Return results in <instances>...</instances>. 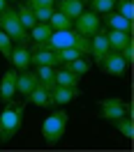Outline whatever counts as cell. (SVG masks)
I'll return each mask as SVG.
<instances>
[{
    "label": "cell",
    "instance_id": "obj_1",
    "mask_svg": "<svg viewBox=\"0 0 134 152\" xmlns=\"http://www.w3.org/2000/svg\"><path fill=\"white\" fill-rule=\"evenodd\" d=\"M44 46L51 48V51L74 46V48H79V51L86 56V53H90V37L79 35L74 28H69V30H53V32L49 35V39L44 42Z\"/></svg>",
    "mask_w": 134,
    "mask_h": 152
},
{
    "label": "cell",
    "instance_id": "obj_2",
    "mask_svg": "<svg viewBox=\"0 0 134 152\" xmlns=\"http://www.w3.org/2000/svg\"><path fill=\"white\" fill-rule=\"evenodd\" d=\"M5 106L7 108L0 113V141L2 143L12 141L19 134L21 120H23V108H26V106H12V102Z\"/></svg>",
    "mask_w": 134,
    "mask_h": 152
},
{
    "label": "cell",
    "instance_id": "obj_3",
    "mask_svg": "<svg viewBox=\"0 0 134 152\" xmlns=\"http://www.w3.org/2000/svg\"><path fill=\"white\" fill-rule=\"evenodd\" d=\"M67 113L63 108H58L53 113L44 118V122H42V136H44V141L51 143V145H56L63 136H65V129H67Z\"/></svg>",
    "mask_w": 134,
    "mask_h": 152
},
{
    "label": "cell",
    "instance_id": "obj_4",
    "mask_svg": "<svg viewBox=\"0 0 134 152\" xmlns=\"http://www.w3.org/2000/svg\"><path fill=\"white\" fill-rule=\"evenodd\" d=\"M0 30H5V32L10 35V39L16 42V44H26L28 37H30L28 30L21 26L16 10H10V7H5V10L0 12Z\"/></svg>",
    "mask_w": 134,
    "mask_h": 152
},
{
    "label": "cell",
    "instance_id": "obj_5",
    "mask_svg": "<svg viewBox=\"0 0 134 152\" xmlns=\"http://www.w3.org/2000/svg\"><path fill=\"white\" fill-rule=\"evenodd\" d=\"M99 108H102V118L109 120V122H118L120 118L130 115V104L123 102V99H118V97H109V99H104V102L99 104Z\"/></svg>",
    "mask_w": 134,
    "mask_h": 152
},
{
    "label": "cell",
    "instance_id": "obj_6",
    "mask_svg": "<svg viewBox=\"0 0 134 152\" xmlns=\"http://www.w3.org/2000/svg\"><path fill=\"white\" fill-rule=\"evenodd\" d=\"M74 30H77L79 35H83V37H93L97 35L99 30H102V23H99V16H97L95 12H81L77 19H74Z\"/></svg>",
    "mask_w": 134,
    "mask_h": 152
},
{
    "label": "cell",
    "instance_id": "obj_7",
    "mask_svg": "<svg viewBox=\"0 0 134 152\" xmlns=\"http://www.w3.org/2000/svg\"><path fill=\"white\" fill-rule=\"evenodd\" d=\"M99 65L104 67V72L109 76H123L125 72H127V65H130V62L120 56V51H109V53L102 58Z\"/></svg>",
    "mask_w": 134,
    "mask_h": 152
},
{
    "label": "cell",
    "instance_id": "obj_8",
    "mask_svg": "<svg viewBox=\"0 0 134 152\" xmlns=\"http://www.w3.org/2000/svg\"><path fill=\"white\" fill-rule=\"evenodd\" d=\"M79 95H81L79 86H74V88L56 86L51 90V106H65V104H69V102H74Z\"/></svg>",
    "mask_w": 134,
    "mask_h": 152
},
{
    "label": "cell",
    "instance_id": "obj_9",
    "mask_svg": "<svg viewBox=\"0 0 134 152\" xmlns=\"http://www.w3.org/2000/svg\"><path fill=\"white\" fill-rule=\"evenodd\" d=\"M30 65H51V67H60L58 65V58H56V51L46 48L44 44H37L35 51H30Z\"/></svg>",
    "mask_w": 134,
    "mask_h": 152
},
{
    "label": "cell",
    "instance_id": "obj_10",
    "mask_svg": "<svg viewBox=\"0 0 134 152\" xmlns=\"http://www.w3.org/2000/svg\"><path fill=\"white\" fill-rule=\"evenodd\" d=\"M16 69L14 72H5V76H2V81H0V102L2 104H10L12 99H14V95H16Z\"/></svg>",
    "mask_w": 134,
    "mask_h": 152
},
{
    "label": "cell",
    "instance_id": "obj_11",
    "mask_svg": "<svg viewBox=\"0 0 134 152\" xmlns=\"http://www.w3.org/2000/svg\"><path fill=\"white\" fill-rule=\"evenodd\" d=\"M109 51H111V48H109V39H106V32H104V30H99L97 35L90 37V56L95 58L97 65L102 62V58H104Z\"/></svg>",
    "mask_w": 134,
    "mask_h": 152
},
{
    "label": "cell",
    "instance_id": "obj_12",
    "mask_svg": "<svg viewBox=\"0 0 134 152\" xmlns=\"http://www.w3.org/2000/svg\"><path fill=\"white\" fill-rule=\"evenodd\" d=\"M37 83H39V81H37V74H35V72H30V69H23V72L16 74V92L23 95V97H28Z\"/></svg>",
    "mask_w": 134,
    "mask_h": 152
},
{
    "label": "cell",
    "instance_id": "obj_13",
    "mask_svg": "<svg viewBox=\"0 0 134 152\" xmlns=\"http://www.w3.org/2000/svg\"><path fill=\"white\" fill-rule=\"evenodd\" d=\"M10 60L16 72H23V69H30V48L26 44H19L16 48H12Z\"/></svg>",
    "mask_w": 134,
    "mask_h": 152
},
{
    "label": "cell",
    "instance_id": "obj_14",
    "mask_svg": "<svg viewBox=\"0 0 134 152\" xmlns=\"http://www.w3.org/2000/svg\"><path fill=\"white\" fill-rule=\"evenodd\" d=\"M26 102L32 106H39V108H46V106H51V90H46L44 86H35L32 88V92H30L28 97H26Z\"/></svg>",
    "mask_w": 134,
    "mask_h": 152
},
{
    "label": "cell",
    "instance_id": "obj_15",
    "mask_svg": "<svg viewBox=\"0 0 134 152\" xmlns=\"http://www.w3.org/2000/svg\"><path fill=\"white\" fill-rule=\"evenodd\" d=\"M106 39H109V48L111 51H123L127 44H132V35L125 32V30H109Z\"/></svg>",
    "mask_w": 134,
    "mask_h": 152
},
{
    "label": "cell",
    "instance_id": "obj_16",
    "mask_svg": "<svg viewBox=\"0 0 134 152\" xmlns=\"http://www.w3.org/2000/svg\"><path fill=\"white\" fill-rule=\"evenodd\" d=\"M35 74H37L39 86H44L46 90H53V88H56V67H51V65H37Z\"/></svg>",
    "mask_w": 134,
    "mask_h": 152
},
{
    "label": "cell",
    "instance_id": "obj_17",
    "mask_svg": "<svg viewBox=\"0 0 134 152\" xmlns=\"http://www.w3.org/2000/svg\"><path fill=\"white\" fill-rule=\"evenodd\" d=\"M58 12H63L65 16L74 21L83 12V0H58Z\"/></svg>",
    "mask_w": 134,
    "mask_h": 152
},
{
    "label": "cell",
    "instance_id": "obj_18",
    "mask_svg": "<svg viewBox=\"0 0 134 152\" xmlns=\"http://www.w3.org/2000/svg\"><path fill=\"white\" fill-rule=\"evenodd\" d=\"M106 23H109V28L111 30H125V32H132V21L120 16L116 10L106 12Z\"/></svg>",
    "mask_w": 134,
    "mask_h": 152
},
{
    "label": "cell",
    "instance_id": "obj_19",
    "mask_svg": "<svg viewBox=\"0 0 134 152\" xmlns=\"http://www.w3.org/2000/svg\"><path fill=\"white\" fill-rule=\"evenodd\" d=\"M46 23L51 26V30H69V28H74V21L69 19V16H65L63 12H58V10H53V14L49 16Z\"/></svg>",
    "mask_w": 134,
    "mask_h": 152
},
{
    "label": "cell",
    "instance_id": "obj_20",
    "mask_svg": "<svg viewBox=\"0 0 134 152\" xmlns=\"http://www.w3.org/2000/svg\"><path fill=\"white\" fill-rule=\"evenodd\" d=\"M56 86L74 88V86H79V76L74 74V72L65 69V67H60V69H56Z\"/></svg>",
    "mask_w": 134,
    "mask_h": 152
},
{
    "label": "cell",
    "instance_id": "obj_21",
    "mask_svg": "<svg viewBox=\"0 0 134 152\" xmlns=\"http://www.w3.org/2000/svg\"><path fill=\"white\" fill-rule=\"evenodd\" d=\"M60 67H65V69H69V72H74L79 78H81V76H86L88 72H90V62L83 60V56H81V58H74V60H69V62H65V65H60Z\"/></svg>",
    "mask_w": 134,
    "mask_h": 152
},
{
    "label": "cell",
    "instance_id": "obj_22",
    "mask_svg": "<svg viewBox=\"0 0 134 152\" xmlns=\"http://www.w3.org/2000/svg\"><path fill=\"white\" fill-rule=\"evenodd\" d=\"M51 32H53V30H51V26H49V23H35V26L30 28V37L35 39L37 44H44Z\"/></svg>",
    "mask_w": 134,
    "mask_h": 152
},
{
    "label": "cell",
    "instance_id": "obj_23",
    "mask_svg": "<svg viewBox=\"0 0 134 152\" xmlns=\"http://www.w3.org/2000/svg\"><path fill=\"white\" fill-rule=\"evenodd\" d=\"M16 14H19V21H21V26H23L26 30H30L32 26H35V23H37V19H35V12L30 10L28 5L19 7V10H16Z\"/></svg>",
    "mask_w": 134,
    "mask_h": 152
},
{
    "label": "cell",
    "instance_id": "obj_24",
    "mask_svg": "<svg viewBox=\"0 0 134 152\" xmlns=\"http://www.w3.org/2000/svg\"><path fill=\"white\" fill-rule=\"evenodd\" d=\"M83 53L79 51V48L74 46H67V48H58L56 51V58H58V65H65V62H69V60H74V58H81Z\"/></svg>",
    "mask_w": 134,
    "mask_h": 152
},
{
    "label": "cell",
    "instance_id": "obj_25",
    "mask_svg": "<svg viewBox=\"0 0 134 152\" xmlns=\"http://www.w3.org/2000/svg\"><path fill=\"white\" fill-rule=\"evenodd\" d=\"M116 2H118V0H90V12L106 14V12L116 10Z\"/></svg>",
    "mask_w": 134,
    "mask_h": 152
},
{
    "label": "cell",
    "instance_id": "obj_26",
    "mask_svg": "<svg viewBox=\"0 0 134 152\" xmlns=\"http://www.w3.org/2000/svg\"><path fill=\"white\" fill-rule=\"evenodd\" d=\"M116 127H118V132L123 134L125 138H132L134 136V124H132V120H130V118H127V115H125V118H120V120H118V122H113Z\"/></svg>",
    "mask_w": 134,
    "mask_h": 152
},
{
    "label": "cell",
    "instance_id": "obj_27",
    "mask_svg": "<svg viewBox=\"0 0 134 152\" xmlns=\"http://www.w3.org/2000/svg\"><path fill=\"white\" fill-rule=\"evenodd\" d=\"M116 7H118V14H120V16H125V19H130L132 21V0H118V2H116Z\"/></svg>",
    "mask_w": 134,
    "mask_h": 152
},
{
    "label": "cell",
    "instance_id": "obj_28",
    "mask_svg": "<svg viewBox=\"0 0 134 152\" xmlns=\"http://www.w3.org/2000/svg\"><path fill=\"white\" fill-rule=\"evenodd\" d=\"M0 53L5 58H10V53H12V39L5 30H0Z\"/></svg>",
    "mask_w": 134,
    "mask_h": 152
},
{
    "label": "cell",
    "instance_id": "obj_29",
    "mask_svg": "<svg viewBox=\"0 0 134 152\" xmlns=\"http://www.w3.org/2000/svg\"><path fill=\"white\" fill-rule=\"evenodd\" d=\"M35 12V19H37V23H46L49 16L53 14V7H37V10H32Z\"/></svg>",
    "mask_w": 134,
    "mask_h": 152
},
{
    "label": "cell",
    "instance_id": "obj_30",
    "mask_svg": "<svg viewBox=\"0 0 134 152\" xmlns=\"http://www.w3.org/2000/svg\"><path fill=\"white\" fill-rule=\"evenodd\" d=\"M26 5H28L30 10H37V7H53L56 0H28Z\"/></svg>",
    "mask_w": 134,
    "mask_h": 152
},
{
    "label": "cell",
    "instance_id": "obj_31",
    "mask_svg": "<svg viewBox=\"0 0 134 152\" xmlns=\"http://www.w3.org/2000/svg\"><path fill=\"white\" fill-rule=\"evenodd\" d=\"M120 56H123L125 60L130 62V60H132V56H134V46H132V44H127V46H125L123 51H120Z\"/></svg>",
    "mask_w": 134,
    "mask_h": 152
},
{
    "label": "cell",
    "instance_id": "obj_32",
    "mask_svg": "<svg viewBox=\"0 0 134 152\" xmlns=\"http://www.w3.org/2000/svg\"><path fill=\"white\" fill-rule=\"evenodd\" d=\"M5 7H7V0H0V12L5 10Z\"/></svg>",
    "mask_w": 134,
    "mask_h": 152
}]
</instances>
